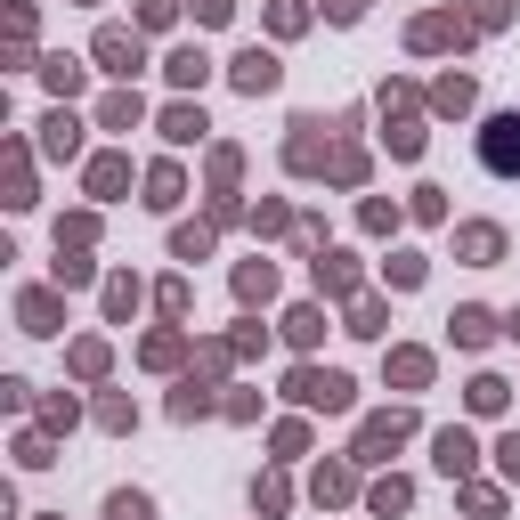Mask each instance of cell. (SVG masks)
Masks as SVG:
<instances>
[{"instance_id": "7a4b0ae2", "label": "cell", "mask_w": 520, "mask_h": 520, "mask_svg": "<svg viewBox=\"0 0 520 520\" xmlns=\"http://www.w3.org/2000/svg\"><path fill=\"white\" fill-rule=\"evenodd\" d=\"M269 82H277V65H269V57L252 49V57H244V90H269Z\"/></svg>"}, {"instance_id": "6da1fadb", "label": "cell", "mask_w": 520, "mask_h": 520, "mask_svg": "<svg viewBox=\"0 0 520 520\" xmlns=\"http://www.w3.org/2000/svg\"><path fill=\"white\" fill-rule=\"evenodd\" d=\"M480 155H488V171H520V114H496V122H488Z\"/></svg>"}, {"instance_id": "3957f363", "label": "cell", "mask_w": 520, "mask_h": 520, "mask_svg": "<svg viewBox=\"0 0 520 520\" xmlns=\"http://www.w3.org/2000/svg\"><path fill=\"white\" fill-rule=\"evenodd\" d=\"M114 520H147V504L139 496H114Z\"/></svg>"}, {"instance_id": "277c9868", "label": "cell", "mask_w": 520, "mask_h": 520, "mask_svg": "<svg viewBox=\"0 0 520 520\" xmlns=\"http://www.w3.org/2000/svg\"><path fill=\"white\" fill-rule=\"evenodd\" d=\"M504 464H512V472H520V439H504Z\"/></svg>"}]
</instances>
